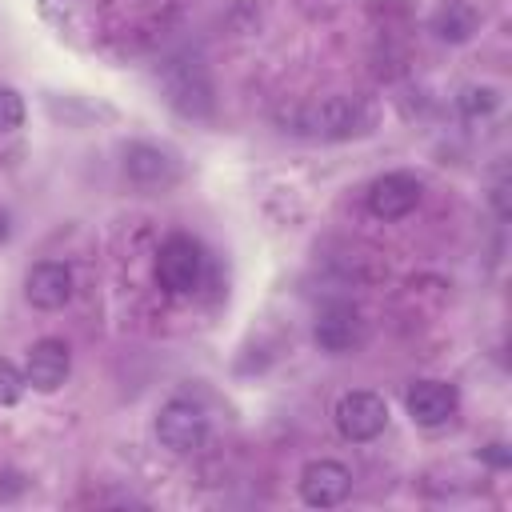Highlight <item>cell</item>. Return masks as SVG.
Returning a JSON list of instances; mask_svg holds the SVG:
<instances>
[{
    "label": "cell",
    "mask_w": 512,
    "mask_h": 512,
    "mask_svg": "<svg viewBox=\"0 0 512 512\" xmlns=\"http://www.w3.org/2000/svg\"><path fill=\"white\" fill-rule=\"evenodd\" d=\"M292 132H304V136H320V140H352V136H368L372 124H376V112L364 96H344V92H332V96H320L312 104H300L292 108Z\"/></svg>",
    "instance_id": "obj_1"
},
{
    "label": "cell",
    "mask_w": 512,
    "mask_h": 512,
    "mask_svg": "<svg viewBox=\"0 0 512 512\" xmlns=\"http://www.w3.org/2000/svg\"><path fill=\"white\" fill-rule=\"evenodd\" d=\"M120 172L140 192H168L184 180L180 156L168 144H152V140H128L120 148Z\"/></svg>",
    "instance_id": "obj_2"
},
{
    "label": "cell",
    "mask_w": 512,
    "mask_h": 512,
    "mask_svg": "<svg viewBox=\"0 0 512 512\" xmlns=\"http://www.w3.org/2000/svg\"><path fill=\"white\" fill-rule=\"evenodd\" d=\"M160 88H164V100L184 116H208L212 112V80L196 56L168 60L160 72Z\"/></svg>",
    "instance_id": "obj_3"
},
{
    "label": "cell",
    "mask_w": 512,
    "mask_h": 512,
    "mask_svg": "<svg viewBox=\"0 0 512 512\" xmlns=\"http://www.w3.org/2000/svg\"><path fill=\"white\" fill-rule=\"evenodd\" d=\"M332 424L348 444H368L388 428V400L368 388H352L336 400Z\"/></svg>",
    "instance_id": "obj_4"
},
{
    "label": "cell",
    "mask_w": 512,
    "mask_h": 512,
    "mask_svg": "<svg viewBox=\"0 0 512 512\" xmlns=\"http://www.w3.org/2000/svg\"><path fill=\"white\" fill-rule=\"evenodd\" d=\"M204 280V248L192 236H168L156 252V284L168 296H188Z\"/></svg>",
    "instance_id": "obj_5"
},
{
    "label": "cell",
    "mask_w": 512,
    "mask_h": 512,
    "mask_svg": "<svg viewBox=\"0 0 512 512\" xmlns=\"http://www.w3.org/2000/svg\"><path fill=\"white\" fill-rule=\"evenodd\" d=\"M156 440L172 456L196 452L208 440V416H204V408L192 404V400H180V396L168 400V404H160V412H156Z\"/></svg>",
    "instance_id": "obj_6"
},
{
    "label": "cell",
    "mask_w": 512,
    "mask_h": 512,
    "mask_svg": "<svg viewBox=\"0 0 512 512\" xmlns=\"http://www.w3.org/2000/svg\"><path fill=\"white\" fill-rule=\"evenodd\" d=\"M420 192H424V184H420L412 172L392 168V172H380V176L368 184L364 204H368V212H372L376 220H404V216L420 204Z\"/></svg>",
    "instance_id": "obj_7"
},
{
    "label": "cell",
    "mask_w": 512,
    "mask_h": 512,
    "mask_svg": "<svg viewBox=\"0 0 512 512\" xmlns=\"http://www.w3.org/2000/svg\"><path fill=\"white\" fill-rule=\"evenodd\" d=\"M72 372V348L60 336H40L32 340L28 356H24V380L32 392H60L64 380Z\"/></svg>",
    "instance_id": "obj_8"
},
{
    "label": "cell",
    "mask_w": 512,
    "mask_h": 512,
    "mask_svg": "<svg viewBox=\"0 0 512 512\" xmlns=\"http://www.w3.org/2000/svg\"><path fill=\"white\" fill-rule=\"evenodd\" d=\"M296 488H300V500L308 504V508H336V504H344L348 500V492H352V472L340 464V460H308L304 468H300V480H296Z\"/></svg>",
    "instance_id": "obj_9"
},
{
    "label": "cell",
    "mask_w": 512,
    "mask_h": 512,
    "mask_svg": "<svg viewBox=\"0 0 512 512\" xmlns=\"http://www.w3.org/2000/svg\"><path fill=\"white\" fill-rule=\"evenodd\" d=\"M456 408H460V392H456V384H448V380H416V384H408V392H404V412H408L412 424H420V428H440V424H448V420L456 416Z\"/></svg>",
    "instance_id": "obj_10"
},
{
    "label": "cell",
    "mask_w": 512,
    "mask_h": 512,
    "mask_svg": "<svg viewBox=\"0 0 512 512\" xmlns=\"http://www.w3.org/2000/svg\"><path fill=\"white\" fill-rule=\"evenodd\" d=\"M312 340L328 356H344L364 340V320L352 304H328L312 320Z\"/></svg>",
    "instance_id": "obj_11"
},
{
    "label": "cell",
    "mask_w": 512,
    "mask_h": 512,
    "mask_svg": "<svg viewBox=\"0 0 512 512\" xmlns=\"http://www.w3.org/2000/svg\"><path fill=\"white\" fill-rule=\"evenodd\" d=\"M24 300L40 312H56L72 300V268L60 260H40L24 276Z\"/></svg>",
    "instance_id": "obj_12"
},
{
    "label": "cell",
    "mask_w": 512,
    "mask_h": 512,
    "mask_svg": "<svg viewBox=\"0 0 512 512\" xmlns=\"http://www.w3.org/2000/svg\"><path fill=\"white\" fill-rule=\"evenodd\" d=\"M432 32L444 44H468L480 32V8L472 0H444L432 12Z\"/></svg>",
    "instance_id": "obj_13"
},
{
    "label": "cell",
    "mask_w": 512,
    "mask_h": 512,
    "mask_svg": "<svg viewBox=\"0 0 512 512\" xmlns=\"http://www.w3.org/2000/svg\"><path fill=\"white\" fill-rule=\"evenodd\" d=\"M500 104H504V92H500L496 84H468V88L460 92V112H464L468 120H484V116H492Z\"/></svg>",
    "instance_id": "obj_14"
},
{
    "label": "cell",
    "mask_w": 512,
    "mask_h": 512,
    "mask_svg": "<svg viewBox=\"0 0 512 512\" xmlns=\"http://www.w3.org/2000/svg\"><path fill=\"white\" fill-rule=\"evenodd\" d=\"M28 392V380H24V368L8 356H0V408H12L20 404Z\"/></svg>",
    "instance_id": "obj_15"
},
{
    "label": "cell",
    "mask_w": 512,
    "mask_h": 512,
    "mask_svg": "<svg viewBox=\"0 0 512 512\" xmlns=\"http://www.w3.org/2000/svg\"><path fill=\"white\" fill-rule=\"evenodd\" d=\"M28 108H24V96L8 84H0V132H16L24 124Z\"/></svg>",
    "instance_id": "obj_16"
},
{
    "label": "cell",
    "mask_w": 512,
    "mask_h": 512,
    "mask_svg": "<svg viewBox=\"0 0 512 512\" xmlns=\"http://www.w3.org/2000/svg\"><path fill=\"white\" fill-rule=\"evenodd\" d=\"M480 460H488L492 468H508V464H512V456H508L504 444H488V448H480Z\"/></svg>",
    "instance_id": "obj_17"
},
{
    "label": "cell",
    "mask_w": 512,
    "mask_h": 512,
    "mask_svg": "<svg viewBox=\"0 0 512 512\" xmlns=\"http://www.w3.org/2000/svg\"><path fill=\"white\" fill-rule=\"evenodd\" d=\"M4 232H8V216H4V208H0V240H4Z\"/></svg>",
    "instance_id": "obj_18"
}]
</instances>
